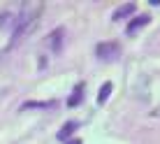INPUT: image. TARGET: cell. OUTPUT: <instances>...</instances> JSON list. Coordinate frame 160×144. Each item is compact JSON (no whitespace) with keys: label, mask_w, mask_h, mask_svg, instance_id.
I'll use <instances>...</instances> for the list:
<instances>
[{"label":"cell","mask_w":160,"mask_h":144,"mask_svg":"<svg viewBox=\"0 0 160 144\" xmlns=\"http://www.w3.org/2000/svg\"><path fill=\"white\" fill-rule=\"evenodd\" d=\"M60 42H63V30H53L51 35H49V40H47V44L51 47V51H58Z\"/></svg>","instance_id":"5"},{"label":"cell","mask_w":160,"mask_h":144,"mask_svg":"<svg viewBox=\"0 0 160 144\" xmlns=\"http://www.w3.org/2000/svg\"><path fill=\"white\" fill-rule=\"evenodd\" d=\"M135 5L132 3H125V5H121V7L116 9V12H114V21H121V19H125V16H132L135 14Z\"/></svg>","instance_id":"3"},{"label":"cell","mask_w":160,"mask_h":144,"mask_svg":"<svg viewBox=\"0 0 160 144\" xmlns=\"http://www.w3.org/2000/svg\"><path fill=\"white\" fill-rule=\"evenodd\" d=\"M112 88H114L112 81H104L102 88H100V95H98V102H107V98L112 95Z\"/></svg>","instance_id":"6"},{"label":"cell","mask_w":160,"mask_h":144,"mask_svg":"<svg viewBox=\"0 0 160 144\" xmlns=\"http://www.w3.org/2000/svg\"><path fill=\"white\" fill-rule=\"evenodd\" d=\"M118 54H121V49L116 42H102L95 47V56L100 60H114V58H118Z\"/></svg>","instance_id":"1"},{"label":"cell","mask_w":160,"mask_h":144,"mask_svg":"<svg viewBox=\"0 0 160 144\" xmlns=\"http://www.w3.org/2000/svg\"><path fill=\"white\" fill-rule=\"evenodd\" d=\"M148 23V16L144 14V16H137V19H132L130 21V26H128V35H135L137 30L142 28V26H146Z\"/></svg>","instance_id":"4"},{"label":"cell","mask_w":160,"mask_h":144,"mask_svg":"<svg viewBox=\"0 0 160 144\" xmlns=\"http://www.w3.org/2000/svg\"><path fill=\"white\" fill-rule=\"evenodd\" d=\"M81 98H84V86H79V91H74L72 95H70V100H68V107H77V105L81 102Z\"/></svg>","instance_id":"7"},{"label":"cell","mask_w":160,"mask_h":144,"mask_svg":"<svg viewBox=\"0 0 160 144\" xmlns=\"http://www.w3.org/2000/svg\"><path fill=\"white\" fill-rule=\"evenodd\" d=\"M77 128H79V123H77V121H68V123H65L63 128L58 130V140H60V142L72 140V135L77 132Z\"/></svg>","instance_id":"2"},{"label":"cell","mask_w":160,"mask_h":144,"mask_svg":"<svg viewBox=\"0 0 160 144\" xmlns=\"http://www.w3.org/2000/svg\"><path fill=\"white\" fill-rule=\"evenodd\" d=\"M65 144H81V140H77V137H72V140H68Z\"/></svg>","instance_id":"8"}]
</instances>
